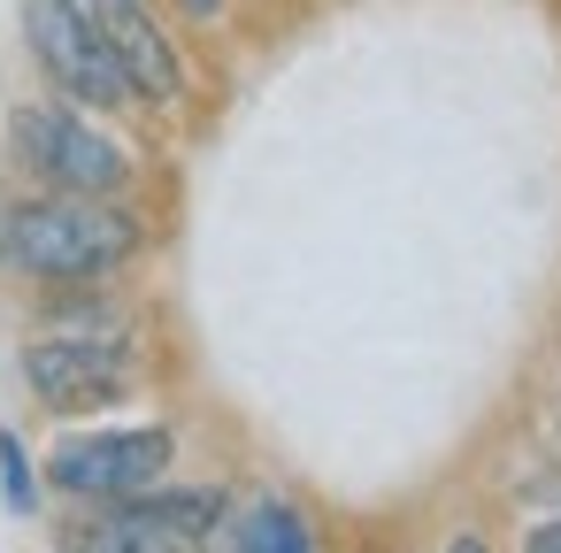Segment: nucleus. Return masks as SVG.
<instances>
[{
  "label": "nucleus",
  "instance_id": "nucleus-4",
  "mask_svg": "<svg viewBox=\"0 0 561 553\" xmlns=\"http://www.w3.org/2000/svg\"><path fill=\"white\" fill-rule=\"evenodd\" d=\"M178 469V430L170 423H93V430H62L39 461L47 492L70 507H101V499H131L147 484H162Z\"/></svg>",
  "mask_w": 561,
  "mask_h": 553
},
{
  "label": "nucleus",
  "instance_id": "nucleus-2",
  "mask_svg": "<svg viewBox=\"0 0 561 553\" xmlns=\"http://www.w3.org/2000/svg\"><path fill=\"white\" fill-rule=\"evenodd\" d=\"M0 154L24 185L47 193H131L139 185V154L108 131V116L62 101V93H32L0 124Z\"/></svg>",
  "mask_w": 561,
  "mask_h": 553
},
{
  "label": "nucleus",
  "instance_id": "nucleus-3",
  "mask_svg": "<svg viewBox=\"0 0 561 553\" xmlns=\"http://www.w3.org/2000/svg\"><path fill=\"white\" fill-rule=\"evenodd\" d=\"M16 32H24V55L47 78V93H62L93 116H131L139 108L131 78L108 55V32L93 24L85 0H16Z\"/></svg>",
  "mask_w": 561,
  "mask_h": 553
},
{
  "label": "nucleus",
  "instance_id": "nucleus-7",
  "mask_svg": "<svg viewBox=\"0 0 561 553\" xmlns=\"http://www.w3.org/2000/svg\"><path fill=\"white\" fill-rule=\"evenodd\" d=\"M208 545L216 553H316L323 522L293 492H231V507H224V522H216Z\"/></svg>",
  "mask_w": 561,
  "mask_h": 553
},
{
  "label": "nucleus",
  "instance_id": "nucleus-1",
  "mask_svg": "<svg viewBox=\"0 0 561 553\" xmlns=\"http://www.w3.org/2000/svg\"><path fill=\"white\" fill-rule=\"evenodd\" d=\"M139 254H147V216L131 208V193L24 185L16 200H0V277H16L32 292L116 285Z\"/></svg>",
  "mask_w": 561,
  "mask_h": 553
},
{
  "label": "nucleus",
  "instance_id": "nucleus-8",
  "mask_svg": "<svg viewBox=\"0 0 561 553\" xmlns=\"http://www.w3.org/2000/svg\"><path fill=\"white\" fill-rule=\"evenodd\" d=\"M0 507H9L16 522H32L47 507V476H39V461H32L16 423H0Z\"/></svg>",
  "mask_w": 561,
  "mask_h": 553
},
{
  "label": "nucleus",
  "instance_id": "nucleus-10",
  "mask_svg": "<svg viewBox=\"0 0 561 553\" xmlns=\"http://www.w3.org/2000/svg\"><path fill=\"white\" fill-rule=\"evenodd\" d=\"M523 553H561V515H538V522H523V538H515Z\"/></svg>",
  "mask_w": 561,
  "mask_h": 553
},
{
  "label": "nucleus",
  "instance_id": "nucleus-6",
  "mask_svg": "<svg viewBox=\"0 0 561 553\" xmlns=\"http://www.w3.org/2000/svg\"><path fill=\"white\" fill-rule=\"evenodd\" d=\"M16 369L47 415H108L139 392V338L131 331H108V338L39 331V338H24Z\"/></svg>",
  "mask_w": 561,
  "mask_h": 553
},
{
  "label": "nucleus",
  "instance_id": "nucleus-9",
  "mask_svg": "<svg viewBox=\"0 0 561 553\" xmlns=\"http://www.w3.org/2000/svg\"><path fill=\"white\" fill-rule=\"evenodd\" d=\"M162 16H178V24H193V32H216V24L231 16V0H162Z\"/></svg>",
  "mask_w": 561,
  "mask_h": 553
},
{
  "label": "nucleus",
  "instance_id": "nucleus-5",
  "mask_svg": "<svg viewBox=\"0 0 561 553\" xmlns=\"http://www.w3.org/2000/svg\"><path fill=\"white\" fill-rule=\"evenodd\" d=\"M231 507V484H147L131 499H101V507H78V522L62 530V545H85V553H185V545H208L216 522Z\"/></svg>",
  "mask_w": 561,
  "mask_h": 553
}]
</instances>
